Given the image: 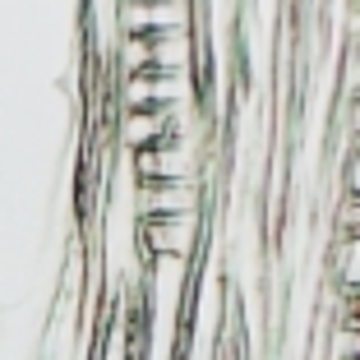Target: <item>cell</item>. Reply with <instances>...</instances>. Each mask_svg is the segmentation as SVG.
I'll list each match as a JSON object with an SVG mask.
<instances>
[{
	"label": "cell",
	"instance_id": "6da1fadb",
	"mask_svg": "<svg viewBox=\"0 0 360 360\" xmlns=\"http://www.w3.org/2000/svg\"><path fill=\"white\" fill-rule=\"evenodd\" d=\"M333 277L347 296H360V236H338L333 250Z\"/></svg>",
	"mask_w": 360,
	"mask_h": 360
},
{
	"label": "cell",
	"instance_id": "7a4b0ae2",
	"mask_svg": "<svg viewBox=\"0 0 360 360\" xmlns=\"http://www.w3.org/2000/svg\"><path fill=\"white\" fill-rule=\"evenodd\" d=\"M342 194L360 199V139H351L347 153H342Z\"/></svg>",
	"mask_w": 360,
	"mask_h": 360
},
{
	"label": "cell",
	"instance_id": "3957f363",
	"mask_svg": "<svg viewBox=\"0 0 360 360\" xmlns=\"http://www.w3.org/2000/svg\"><path fill=\"white\" fill-rule=\"evenodd\" d=\"M342 125H347V139H360V93L347 97V106H342Z\"/></svg>",
	"mask_w": 360,
	"mask_h": 360
},
{
	"label": "cell",
	"instance_id": "277c9868",
	"mask_svg": "<svg viewBox=\"0 0 360 360\" xmlns=\"http://www.w3.org/2000/svg\"><path fill=\"white\" fill-rule=\"evenodd\" d=\"M356 5H360V0H356Z\"/></svg>",
	"mask_w": 360,
	"mask_h": 360
}]
</instances>
